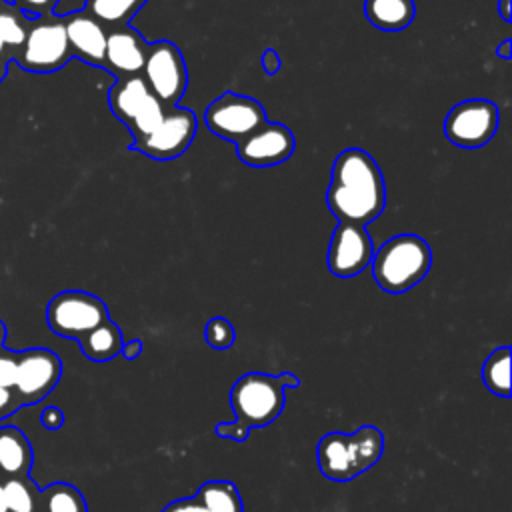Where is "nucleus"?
Wrapping results in <instances>:
<instances>
[{
  "label": "nucleus",
  "instance_id": "1",
  "mask_svg": "<svg viewBox=\"0 0 512 512\" xmlns=\"http://www.w3.org/2000/svg\"><path fill=\"white\" fill-rule=\"evenodd\" d=\"M330 212L340 222L368 224L386 206V184L376 160L362 148H346L332 164L326 192Z\"/></svg>",
  "mask_w": 512,
  "mask_h": 512
},
{
  "label": "nucleus",
  "instance_id": "2",
  "mask_svg": "<svg viewBox=\"0 0 512 512\" xmlns=\"http://www.w3.org/2000/svg\"><path fill=\"white\" fill-rule=\"evenodd\" d=\"M300 388V378L292 372L278 376L248 372L240 376L230 390L232 422H218L214 434L234 442H244L252 428H264L278 420L286 404V390Z\"/></svg>",
  "mask_w": 512,
  "mask_h": 512
},
{
  "label": "nucleus",
  "instance_id": "3",
  "mask_svg": "<svg viewBox=\"0 0 512 512\" xmlns=\"http://www.w3.org/2000/svg\"><path fill=\"white\" fill-rule=\"evenodd\" d=\"M384 452V434L364 424L352 434L326 432L316 444V464L332 482H350L370 470Z\"/></svg>",
  "mask_w": 512,
  "mask_h": 512
},
{
  "label": "nucleus",
  "instance_id": "4",
  "mask_svg": "<svg viewBox=\"0 0 512 512\" xmlns=\"http://www.w3.org/2000/svg\"><path fill=\"white\" fill-rule=\"evenodd\" d=\"M376 284L390 294H400L416 286L430 270L432 250L416 234H398L386 240L372 256Z\"/></svg>",
  "mask_w": 512,
  "mask_h": 512
},
{
  "label": "nucleus",
  "instance_id": "5",
  "mask_svg": "<svg viewBox=\"0 0 512 512\" xmlns=\"http://www.w3.org/2000/svg\"><path fill=\"white\" fill-rule=\"evenodd\" d=\"M72 60L64 18L48 14L36 20H30L26 38L14 60L22 70L32 74H52L64 68Z\"/></svg>",
  "mask_w": 512,
  "mask_h": 512
},
{
  "label": "nucleus",
  "instance_id": "6",
  "mask_svg": "<svg viewBox=\"0 0 512 512\" xmlns=\"http://www.w3.org/2000/svg\"><path fill=\"white\" fill-rule=\"evenodd\" d=\"M104 320H108V306L102 298L84 290L58 292L46 306L48 328L56 336L76 342Z\"/></svg>",
  "mask_w": 512,
  "mask_h": 512
},
{
  "label": "nucleus",
  "instance_id": "7",
  "mask_svg": "<svg viewBox=\"0 0 512 512\" xmlns=\"http://www.w3.org/2000/svg\"><path fill=\"white\" fill-rule=\"evenodd\" d=\"M142 78L164 106H178L188 86L186 62L180 48L170 40L148 44Z\"/></svg>",
  "mask_w": 512,
  "mask_h": 512
},
{
  "label": "nucleus",
  "instance_id": "8",
  "mask_svg": "<svg viewBox=\"0 0 512 512\" xmlns=\"http://www.w3.org/2000/svg\"><path fill=\"white\" fill-rule=\"evenodd\" d=\"M204 122L212 134L236 144L268 120L264 106L256 98L224 92L208 104Z\"/></svg>",
  "mask_w": 512,
  "mask_h": 512
},
{
  "label": "nucleus",
  "instance_id": "9",
  "mask_svg": "<svg viewBox=\"0 0 512 512\" xmlns=\"http://www.w3.org/2000/svg\"><path fill=\"white\" fill-rule=\"evenodd\" d=\"M498 106L484 98L464 100L452 106L444 120L446 138L462 148H480L498 130Z\"/></svg>",
  "mask_w": 512,
  "mask_h": 512
},
{
  "label": "nucleus",
  "instance_id": "10",
  "mask_svg": "<svg viewBox=\"0 0 512 512\" xmlns=\"http://www.w3.org/2000/svg\"><path fill=\"white\" fill-rule=\"evenodd\" d=\"M62 378V360L48 348H28L18 352L14 392L22 406L44 400Z\"/></svg>",
  "mask_w": 512,
  "mask_h": 512
},
{
  "label": "nucleus",
  "instance_id": "11",
  "mask_svg": "<svg viewBox=\"0 0 512 512\" xmlns=\"http://www.w3.org/2000/svg\"><path fill=\"white\" fill-rule=\"evenodd\" d=\"M196 114L182 106H168L160 124L142 140L132 142L130 148L154 158L172 160L186 152L196 134Z\"/></svg>",
  "mask_w": 512,
  "mask_h": 512
},
{
  "label": "nucleus",
  "instance_id": "12",
  "mask_svg": "<svg viewBox=\"0 0 512 512\" xmlns=\"http://www.w3.org/2000/svg\"><path fill=\"white\" fill-rule=\"evenodd\" d=\"M374 256V244L366 228L360 224L340 222L330 238L328 268L338 278L360 274Z\"/></svg>",
  "mask_w": 512,
  "mask_h": 512
},
{
  "label": "nucleus",
  "instance_id": "13",
  "mask_svg": "<svg viewBox=\"0 0 512 512\" xmlns=\"http://www.w3.org/2000/svg\"><path fill=\"white\" fill-rule=\"evenodd\" d=\"M296 140L288 126L280 122H264L252 134L236 142V156L254 168H268L288 160Z\"/></svg>",
  "mask_w": 512,
  "mask_h": 512
},
{
  "label": "nucleus",
  "instance_id": "14",
  "mask_svg": "<svg viewBox=\"0 0 512 512\" xmlns=\"http://www.w3.org/2000/svg\"><path fill=\"white\" fill-rule=\"evenodd\" d=\"M146 54L148 42L136 28H132L130 24L108 28L102 68H106L116 78L136 76L142 74Z\"/></svg>",
  "mask_w": 512,
  "mask_h": 512
},
{
  "label": "nucleus",
  "instance_id": "15",
  "mask_svg": "<svg viewBox=\"0 0 512 512\" xmlns=\"http://www.w3.org/2000/svg\"><path fill=\"white\" fill-rule=\"evenodd\" d=\"M64 18L66 38L72 58H78L90 66H104L106 52V32L108 28L84 10L70 12Z\"/></svg>",
  "mask_w": 512,
  "mask_h": 512
},
{
  "label": "nucleus",
  "instance_id": "16",
  "mask_svg": "<svg viewBox=\"0 0 512 512\" xmlns=\"http://www.w3.org/2000/svg\"><path fill=\"white\" fill-rule=\"evenodd\" d=\"M34 464L30 440L16 426H0V476H26Z\"/></svg>",
  "mask_w": 512,
  "mask_h": 512
},
{
  "label": "nucleus",
  "instance_id": "17",
  "mask_svg": "<svg viewBox=\"0 0 512 512\" xmlns=\"http://www.w3.org/2000/svg\"><path fill=\"white\" fill-rule=\"evenodd\" d=\"M150 96H154V94L150 92L142 74L126 76V78H118L116 84L108 90V106H110L112 114L124 126H128L132 122V118L136 116V112L146 104V100Z\"/></svg>",
  "mask_w": 512,
  "mask_h": 512
},
{
  "label": "nucleus",
  "instance_id": "18",
  "mask_svg": "<svg viewBox=\"0 0 512 512\" xmlns=\"http://www.w3.org/2000/svg\"><path fill=\"white\" fill-rule=\"evenodd\" d=\"M78 344H80L82 354L88 360L108 362V360H112L120 354L122 344H124V336H122V330L118 328V324L108 318L102 324H98L94 330L84 334L78 340Z\"/></svg>",
  "mask_w": 512,
  "mask_h": 512
},
{
  "label": "nucleus",
  "instance_id": "19",
  "mask_svg": "<svg viewBox=\"0 0 512 512\" xmlns=\"http://www.w3.org/2000/svg\"><path fill=\"white\" fill-rule=\"evenodd\" d=\"M414 0H364L366 18L380 30L396 32L410 26L414 18Z\"/></svg>",
  "mask_w": 512,
  "mask_h": 512
},
{
  "label": "nucleus",
  "instance_id": "20",
  "mask_svg": "<svg viewBox=\"0 0 512 512\" xmlns=\"http://www.w3.org/2000/svg\"><path fill=\"white\" fill-rule=\"evenodd\" d=\"M30 20L10 2L0 0V64H10L26 38Z\"/></svg>",
  "mask_w": 512,
  "mask_h": 512
},
{
  "label": "nucleus",
  "instance_id": "21",
  "mask_svg": "<svg viewBox=\"0 0 512 512\" xmlns=\"http://www.w3.org/2000/svg\"><path fill=\"white\" fill-rule=\"evenodd\" d=\"M148 0H86L84 12L106 28L126 26Z\"/></svg>",
  "mask_w": 512,
  "mask_h": 512
},
{
  "label": "nucleus",
  "instance_id": "22",
  "mask_svg": "<svg viewBox=\"0 0 512 512\" xmlns=\"http://www.w3.org/2000/svg\"><path fill=\"white\" fill-rule=\"evenodd\" d=\"M38 512H88V504L76 486L54 482L40 490Z\"/></svg>",
  "mask_w": 512,
  "mask_h": 512
},
{
  "label": "nucleus",
  "instance_id": "23",
  "mask_svg": "<svg viewBox=\"0 0 512 512\" xmlns=\"http://www.w3.org/2000/svg\"><path fill=\"white\" fill-rule=\"evenodd\" d=\"M194 496L214 512H244L242 496L228 480H208Z\"/></svg>",
  "mask_w": 512,
  "mask_h": 512
},
{
  "label": "nucleus",
  "instance_id": "24",
  "mask_svg": "<svg viewBox=\"0 0 512 512\" xmlns=\"http://www.w3.org/2000/svg\"><path fill=\"white\" fill-rule=\"evenodd\" d=\"M482 382L484 386L500 396L510 398V348L502 346L490 352L482 364Z\"/></svg>",
  "mask_w": 512,
  "mask_h": 512
},
{
  "label": "nucleus",
  "instance_id": "25",
  "mask_svg": "<svg viewBox=\"0 0 512 512\" xmlns=\"http://www.w3.org/2000/svg\"><path fill=\"white\" fill-rule=\"evenodd\" d=\"M4 488H6L8 512H38L40 488L30 478V474L4 478Z\"/></svg>",
  "mask_w": 512,
  "mask_h": 512
},
{
  "label": "nucleus",
  "instance_id": "26",
  "mask_svg": "<svg viewBox=\"0 0 512 512\" xmlns=\"http://www.w3.org/2000/svg\"><path fill=\"white\" fill-rule=\"evenodd\" d=\"M166 108L168 106H164L156 96H150L146 100V104L136 112L132 122L126 126L132 134V142H138V140L146 138L160 124Z\"/></svg>",
  "mask_w": 512,
  "mask_h": 512
},
{
  "label": "nucleus",
  "instance_id": "27",
  "mask_svg": "<svg viewBox=\"0 0 512 512\" xmlns=\"http://www.w3.org/2000/svg\"><path fill=\"white\" fill-rule=\"evenodd\" d=\"M204 340L214 350H228L236 340V330L230 320L214 316L204 326Z\"/></svg>",
  "mask_w": 512,
  "mask_h": 512
},
{
  "label": "nucleus",
  "instance_id": "28",
  "mask_svg": "<svg viewBox=\"0 0 512 512\" xmlns=\"http://www.w3.org/2000/svg\"><path fill=\"white\" fill-rule=\"evenodd\" d=\"M28 20H36L48 14H54V8L60 0H10Z\"/></svg>",
  "mask_w": 512,
  "mask_h": 512
},
{
  "label": "nucleus",
  "instance_id": "29",
  "mask_svg": "<svg viewBox=\"0 0 512 512\" xmlns=\"http://www.w3.org/2000/svg\"><path fill=\"white\" fill-rule=\"evenodd\" d=\"M16 360L18 352L0 346V386H14V376H16Z\"/></svg>",
  "mask_w": 512,
  "mask_h": 512
},
{
  "label": "nucleus",
  "instance_id": "30",
  "mask_svg": "<svg viewBox=\"0 0 512 512\" xmlns=\"http://www.w3.org/2000/svg\"><path fill=\"white\" fill-rule=\"evenodd\" d=\"M160 512H214L206 504H202L196 496L192 498H180L170 504H166Z\"/></svg>",
  "mask_w": 512,
  "mask_h": 512
},
{
  "label": "nucleus",
  "instance_id": "31",
  "mask_svg": "<svg viewBox=\"0 0 512 512\" xmlns=\"http://www.w3.org/2000/svg\"><path fill=\"white\" fill-rule=\"evenodd\" d=\"M18 408H22L14 388H8V386H0V420L12 416Z\"/></svg>",
  "mask_w": 512,
  "mask_h": 512
},
{
  "label": "nucleus",
  "instance_id": "32",
  "mask_svg": "<svg viewBox=\"0 0 512 512\" xmlns=\"http://www.w3.org/2000/svg\"><path fill=\"white\" fill-rule=\"evenodd\" d=\"M40 422L46 430H60L64 424V412L58 406H46L40 414Z\"/></svg>",
  "mask_w": 512,
  "mask_h": 512
},
{
  "label": "nucleus",
  "instance_id": "33",
  "mask_svg": "<svg viewBox=\"0 0 512 512\" xmlns=\"http://www.w3.org/2000/svg\"><path fill=\"white\" fill-rule=\"evenodd\" d=\"M262 68L268 76H274L280 70V56L274 48H266L262 52Z\"/></svg>",
  "mask_w": 512,
  "mask_h": 512
},
{
  "label": "nucleus",
  "instance_id": "34",
  "mask_svg": "<svg viewBox=\"0 0 512 512\" xmlns=\"http://www.w3.org/2000/svg\"><path fill=\"white\" fill-rule=\"evenodd\" d=\"M142 350H144L142 340L132 338V340H128V342H124V344H122L120 354H122L126 360H136V358L142 354Z\"/></svg>",
  "mask_w": 512,
  "mask_h": 512
},
{
  "label": "nucleus",
  "instance_id": "35",
  "mask_svg": "<svg viewBox=\"0 0 512 512\" xmlns=\"http://www.w3.org/2000/svg\"><path fill=\"white\" fill-rule=\"evenodd\" d=\"M498 12L502 16L504 22H510L512 20V6H510V0H498Z\"/></svg>",
  "mask_w": 512,
  "mask_h": 512
},
{
  "label": "nucleus",
  "instance_id": "36",
  "mask_svg": "<svg viewBox=\"0 0 512 512\" xmlns=\"http://www.w3.org/2000/svg\"><path fill=\"white\" fill-rule=\"evenodd\" d=\"M510 46H512L510 38L502 40V42L496 46V52H498V56H500V58H504V60H508V58H510Z\"/></svg>",
  "mask_w": 512,
  "mask_h": 512
},
{
  "label": "nucleus",
  "instance_id": "37",
  "mask_svg": "<svg viewBox=\"0 0 512 512\" xmlns=\"http://www.w3.org/2000/svg\"><path fill=\"white\" fill-rule=\"evenodd\" d=\"M0 512H8V502H6V488H4V478L0 476Z\"/></svg>",
  "mask_w": 512,
  "mask_h": 512
},
{
  "label": "nucleus",
  "instance_id": "38",
  "mask_svg": "<svg viewBox=\"0 0 512 512\" xmlns=\"http://www.w3.org/2000/svg\"><path fill=\"white\" fill-rule=\"evenodd\" d=\"M4 340H6V326H4V322L0 320V346H4Z\"/></svg>",
  "mask_w": 512,
  "mask_h": 512
},
{
  "label": "nucleus",
  "instance_id": "39",
  "mask_svg": "<svg viewBox=\"0 0 512 512\" xmlns=\"http://www.w3.org/2000/svg\"><path fill=\"white\" fill-rule=\"evenodd\" d=\"M6 70H8V64H0V84H2L4 76H6Z\"/></svg>",
  "mask_w": 512,
  "mask_h": 512
}]
</instances>
